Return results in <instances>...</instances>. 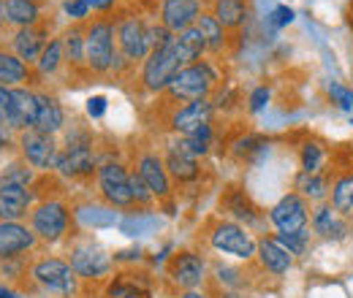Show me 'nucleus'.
Masks as SVG:
<instances>
[{"mask_svg":"<svg viewBox=\"0 0 353 298\" xmlns=\"http://www.w3.org/2000/svg\"><path fill=\"white\" fill-rule=\"evenodd\" d=\"M85 52L88 68L92 74H109L123 60L117 54V22L112 19H92L85 28Z\"/></svg>","mask_w":353,"mask_h":298,"instance_id":"1","label":"nucleus"},{"mask_svg":"<svg viewBox=\"0 0 353 298\" xmlns=\"http://www.w3.org/2000/svg\"><path fill=\"white\" fill-rule=\"evenodd\" d=\"M182 68H185V65H182V60H179V54H176L174 36H172L169 41L155 46V49L147 54V60H144V65H141V82H144V87H147L150 92H166V87L172 85V79H174Z\"/></svg>","mask_w":353,"mask_h":298,"instance_id":"2","label":"nucleus"},{"mask_svg":"<svg viewBox=\"0 0 353 298\" xmlns=\"http://www.w3.org/2000/svg\"><path fill=\"white\" fill-rule=\"evenodd\" d=\"M215 71L207 65V63H193V65H185L172 85L166 87V95L172 100H179V103H193V100H204L212 87H215Z\"/></svg>","mask_w":353,"mask_h":298,"instance_id":"3","label":"nucleus"},{"mask_svg":"<svg viewBox=\"0 0 353 298\" xmlns=\"http://www.w3.org/2000/svg\"><path fill=\"white\" fill-rule=\"evenodd\" d=\"M30 277L44 288L46 293L71 298L79 293V277L71 268V263L60 257H41L30 266Z\"/></svg>","mask_w":353,"mask_h":298,"instance_id":"4","label":"nucleus"},{"mask_svg":"<svg viewBox=\"0 0 353 298\" xmlns=\"http://www.w3.org/2000/svg\"><path fill=\"white\" fill-rule=\"evenodd\" d=\"M210 244H212V250L236 257V260H253L256 250H259V242L250 236V231L234 220H221L212 225Z\"/></svg>","mask_w":353,"mask_h":298,"instance_id":"5","label":"nucleus"},{"mask_svg":"<svg viewBox=\"0 0 353 298\" xmlns=\"http://www.w3.org/2000/svg\"><path fill=\"white\" fill-rule=\"evenodd\" d=\"M68 222H71V212L63 201H44L39 204L33 212H30V228L33 233L41 239V242H60L68 231Z\"/></svg>","mask_w":353,"mask_h":298,"instance_id":"6","label":"nucleus"},{"mask_svg":"<svg viewBox=\"0 0 353 298\" xmlns=\"http://www.w3.org/2000/svg\"><path fill=\"white\" fill-rule=\"evenodd\" d=\"M166 277L179 290H199L207 279V263L193 250H182L166 263Z\"/></svg>","mask_w":353,"mask_h":298,"instance_id":"7","label":"nucleus"},{"mask_svg":"<svg viewBox=\"0 0 353 298\" xmlns=\"http://www.w3.org/2000/svg\"><path fill=\"white\" fill-rule=\"evenodd\" d=\"M98 190H101V195L106 198L109 206H117V209L133 206L131 173L114 160L98 166Z\"/></svg>","mask_w":353,"mask_h":298,"instance_id":"8","label":"nucleus"},{"mask_svg":"<svg viewBox=\"0 0 353 298\" xmlns=\"http://www.w3.org/2000/svg\"><path fill=\"white\" fill-rule=\"evenodd\" d=\"M269 222L277 228V233H296L310 225V206L307 201L296 193H285L272 209H269Z\"/></svg>","mask_w":353,"mask_h":298,"instance_id":"9","label":"nucleus"},{"mask_svg":"<svg viewBox=\"0 0 353 298\" xmlns=\"http://www.w3.org/2000/svg\"><path fill=\"white\" fill-rule=\"evenodd\" d=\"M117 52L125 63H144L147 54H150V43H147V25L133 17L125 14L120 22H117Z\"/></svg>","mask_w":353,"mask_h":298,"instance_id":"10","label":"nucleus"},{"mask_svg":"<svg viewBox=\"0 0 353 298\" xmlns=\"http://www.w3.org/2000/svg\"><path fill=\"white\" fill-rule=\"evenodd\" d=\"M112 266H114L112 255L92 242H82L71 250V268L77 271L79 279H103L109 277Z\"/></svg>","mask_w":353,"mask_h":298,"instance_id":"11","label":"nucleus"},{"mask_svg":"<svg viewBox=\"0 0 353 298\" xmlns=\"http://www.w3.org/2000/svg\"><path fill=\"white\" fill-rule=\"evenodd\" d=\"M19 147H22V155H25V160H28L30 169H36V171L54 169L57 155H60L54 136H46V133H41V130H36V128L22 130Z\"/></svg>","mask_w":353,"mask_h":298,"instance_id":"12","label":"nucleus"},{"mask_svg":"<svg viewBox=\"0 0 353 298\" xmlns=\"http://www.w3.org/2000/svg\"><path fill=\"white\" fill-rule=\"evenodd\" d=\"M201 17V0H163L161 3V25L176 36L196 25Z\"/></svg>","mask_w":353,"mask_h":298,"instance_id":"13","label":"nucleus"},{"mask_svg":"<svg viewBox=\"0 0 353 298\" xmlns=\"http://www.w3.org/2000/svg\"><path fill=\"white\" fill-rule=\"evenodd\" d=\"M33 193L28 184L0 182V222H19L30 212Z\"/></svg>","mask_w":353,"mask_h":298,"instance_id":"14","label":"nucleus"},{"mask_svg":"<svg viewBox=\"0 0 353 298\" xmlns=\"http://www.w3.org/2000/svg\"><path fill=\"white\" fill-rule=\"evenodd\" d=\"M212 111L215 106L210 103V98L204 100H193V103H182L172 117V128L179 133V136H190L204 125H212Z\"/></svg>","mask_w":353,"mask_h":298,"instance_id":"15","label":"nucleus"},{"mask_svg":"<svg viewBox=\"0 0 353 298\" xmlns=\"http://www.w3.org/2000/svg\"><path fill=\"white\" fill-rule=\"evenodd\" d=\"M36 239L39 236L33 233V228H28L22 222H0V260H11V257L33 250Z\"/></svg>","mask_w":353,"mask_h":298,"instance_id":"16","label":"nucleus"},{"mask_svg":"<svg viewBox=\"0 0 353 298\" xmlns=\"http://www.w3.org/2000/svg\"><path fill=\"white\" fill-rule=\"evenodd\" d=\"M95 169V152L90 144H68L65 152L57 155V163L54 171L68 176V179H79V176H88Z\"/></svg>","mask_w":353,"mask_h":298,"instance_id":"17","label":"nucleus"},{"mask_svg":"<svg viewBox=\"0 0 353 298\" xmlns=\"http://www.w3.org/2000/svg\"><path fill=\"white\" fill-rule=\"evenodd\" d=\"M39 114V92L25 89V87H11V120L8 128L30 130L36 125Z\"/></svg>","mask_w":353,"mask_h":298,"instance_id":"18","label":"nucleus"},{"mask_svg":"<svg viewBox=\"0 0 353 298\" xmlns=\"http://www.w3.org/2000/svg\"><path fill=\"white\" fill-rule=\"evenodd\" d=\"M136 173L144 179V184L152 190L155 198H166V195H169V190H172V176H169V171H166L163 158H158V155H152V152L141 155L139 163H136Z\"/></svg>","mask_w":353,"mask_h":298,"instance_id":"19","label":"nucleus"},{"mask_svg":"<svg viewBox=\"0 0 353 298\" xmlns=\"http://www.w3.org/2000/svg\"><path fill=\"white\" fill-rule=\"evenodd\" d=\"M11 43H14V54H17L25 65L39 63L41 52H44L46 43H49V30L41 28V25L22 28V30H17V36H14V41Z\"/></svg>","mask_w":353,"mask_h":298,"instance_id":"20","label":"nucleus"},{"mask_svg":"<svg viewBox=\"0 0 353 298\" xmlns=\"http://www.w3.org/2000/svg\"><path fill=\"white\" fill-rule=\"evenodd\" d=\"M256 257L261 263V268L269 271L272 277H285L294 266V255L274 239V236H266L259 242V250H256Z\"/></svg>","mask_w":353,"mask_h":298,"instance_id":"21","label":"nucleus"},{"mask_svg":"<svg viewBox=\"0 0 353 298\" xmlns=\"http://www.w3.org/2000/svg\"><path fill=\"white\" fill-rule=\"evenodd\" d=\"M310 225L318 236L329 242H340L348 236V217H340L332 204H318V209L310 214Z\"/></svg>","mask_w":353,"mask_h":298,"instance_id":"22","label":"nucleus"},{"mask_svg":"<svg viewBox=\"0 0 353 298\" xmlns=\"http://www.w3.org/2000/svg\"><path fill=\"white\" fill-rule=\"evenodd\" d=\"M294 193L302 195L307 204H326L329 193H332V182L329 176L321 173H310V171H296L294 176Z\"/></svg>","mask_w":353,"mask_h":298,"instance_id":"23","label":"nucleus"},{"mask_svg":"<svg viewBox=\"0 0 353 298\" xmlns=\"http://www.w3.org/2000/svg\"><path fill=\"white\" fill-rule=\"evenodd\" d=\"M221 209H225V214H231L234 222H245V228L256 225L261 220V214L256 209V204L250 201V195L245 190H239V187H228L225 198L221 201Z\"/></svg>","mask_w":353,"mask_h":298,"instance_id":"24","label":"nucleus"},{"mask_svg":"<svg viewBox=\"0 0 353 298\" xmlns=\"http://www.w3.org/2000/svg\"><path fill=\"white\" fill-rule=\"evenodd\" d=\"M163 163H166L169 176H174L176 182H193V179L199 176V158L188 155V152H185V149H182L176 141L169 147V149H166Z\"/></svg>","mask_w":353,"mask_h":298,"instance_id":"25","label":"nucleus"},{"mask_svg":"<svg viewBox=\"0 0 353 298\" xmlns=\"http://www.w3.org/2000/svg\"><path fill=\"white\" fill-rule=\"evenodd\" d=\"M63 123H65V114H63L60 100L52 95H39V114H36L33 128L46 133V136H54L63 130Z\"/></svg>","mask_w":353,"mask_h":298,"instance_id":"26","label":"nucleus"},{"mask_svg":"<svg viewBox=\"0 0 353 298\" xmlns=\"http://www.w3.org/2000/svg\"><path fill=\"white\" fill-rule=\"evenodd\" d=\"M39 17H41V8L36 0H3V19L17 30L36 25Z\"/></svg>","mask_w":353,"mask_h":298,"instance_id":"27","label":"nucleus"},{"mask_svg":"<svg viewBox=\"0 0 353 298\" xmlns=\"http://www.w3.org/2000/svg\"><path fill=\"white\" fill-rule=\"evenodd\" d=\"M106 298H150V282L144 274H117L106 288Z\"/></svg>","mask_w":353,"mask_h":298,"instance_id":"28","label":"nucleus"},{"mask_svg":"<svg viewBox=\"0 0 353 298\" xmlns=\"http://www.w3.org/2000/svg\"><path fill=\"white\" fill-rule=\"evenodd\" d=\"M174 49H176V54H179V60H182V65H193V63H201V54L207 52V43H204L201 30L193 25V28L176 33Z\"/></svg>","mask_w":353,"mask_h":298,"instance_id":"29","label":"nucleus"},{"mask_svg":"<svg viewBox=\"0 0 353 298\" xmlns=\"http://www.w3.org/2000/svg\"><path fill=\"white\" fill-rule=\"evenodd\" d=\"M63 54H65V63L71 68H82L88 65V52H85V28L79 25H71L65 33H63Z\"/></svg>","mask_w":353,"mask_h":298,"instance_id":"30","label":"nucleus"},{"mask_svg":"<svg viewBox=\"0 0 353 298\" xmlns=\"http://www.w3.org/2000/svg\"><path fill=\"white\" fill-rule=\"evenodd\" d=\"M329 204L334 206V212L340 217H353V171L340 173L332 182V193H329Z\"/></svg>","mask_w":353,"mask_h":298,"instance_id":"31","label":"nucleus"},{"mask_svg":"<svg viewBox=\"0 0 353 298\" xmlns=\"http://www.w3.org/2000/svg\"><path fill=\"white\" fill-rule=\"evenodd\" d=\"M212 17L221 22L225 30H236L248 19V6H245V0H215Z\"/></svg>","mask_w":353,"mask_h":298,"instance_id":"32","label":"nucleus"},{"mask_svg":"<svg viewBox=\"0 0 353 298\" xmlns=\"http://www.w3.org/2000/svg\"><path fill=\"white\" fill-rule=\"evenodd\" d=\"M196 28H199V30H201V36H204L207 52L218 54V52L225 49V28H223L212 14H201V17L196 19Z\"/></svg>","mask_w":353,"mask_h":298,"instance_id":"33","label":"nucleus"},{"mask_svg":"<svg viewBox=\"0 0 353 298\" xmlns=\"http://www.w3.org/2000/svg\"><path fill=\"white\" fill-rule=\"evenodd\" d=\"M25 79H28V65L11 52H0V85L11 87Z\"/></svg>","mask_w":353,"mask_h":298,"instance_id":"34","label":"nucleus"},{"mask_svg":"<svg viewBox=\"0 0 353 298\" xmlns=\"http://www.w3.org/2000/svg\"><path fill=\"white\" fill-rule=\"evenodd\" d=\"M299 166L302 171H310V173H321L323 166H326V149L321 141H305L299 147Z\"/></svg>","mask_w":353,"mask_h":298,"instance_id":"35","label":"nucleus"},{"mask_svg":"<svg viewBox=\"0 0 353 298\" xmlns=\"http://www.w3.org/2000/svg\"><path fill=\"white\" fill-rule=\"evenodd\" d=\"M63 63H65L63 41H60V39H54V41L46 43V49L41 52V57H39V63H36V71H39L41 76H52Z\"/></svg>","mask_w":353,"mask_h":298,"instance_id":"36","label":"nucleus"},{"mask_svg":"<svg viewBox=\"0 0 353 298\" xmlns=\"http://www.w3.org/2000/svg\"><path fill=\"white\" fill-rule=\"evenodd\" d=\"M274 239L291 253V255H305L310 247V233L305 231H296V233H274Z\"/></svg>","mask_w":353,"mask_h":298,"instance_id":"37","label":"nucleus"},{"mask_svg":"<svg viewBox=\"0 0 353 298\" xmlns=\"http://www.w3.org/2000/svg\"><path fill=\"white\" fill-rule=\"evenodd\" d=\"M131 195H133V204H139V206H147V204L155 201L152 190L144 184V179L139 173H131Z\"/></svg>","mask_w":353,"mask_h":298,"instance_id":"38","label":"nucleus"},{"mask_svg":"<svg viewBox=\"0 0 353 298\" xmlns=\"http://www.w3.org/2000/svg\"><path fill=\"white\" fill-rule=\"evenodd\" d=\"M215 274H218V282H221L225 290H239L242 288V274L236 271V268H228V266H218L215 268Z\"/></svg>","mask_w":353,"mask_h":298,"instance_id":"39","label":"nucleus"},{"mask_svg":"<svg viewBox=\"0 0 353 298\" xmlns=\"http://www.w3.org/2000/svg\"><path fill=\"white\" fill-rule=\"evenodd\" d=\"M329 98L340 106V109H345V111H353V89H348V87L337 85V82H332V87H329Z\"/></svg>","mask_w":353,"mask_h":298,"instance_id":"40","label":"nucleus"},{"mask_svg":"<svg viewBox=\"0 0 353 298\" xmlns=\"http://www.w3.org/2000/svg\"><path fill=\"white\" fill-rule=\"evenodd\" d=\"M0 182H14V184H28L33 182V169H25V166H11L0 176Z\"/></svg>","mask_w":353,"mask_h":298,"instance_id":"41","label":"nucleus"},{"mask_svg":"<svg viewBox=\"0 0 353 298\" xmlns=\"http://www.w3.org/2000/svg\"><path fill=\"white\" fill-rule=\"evenodd\" d=\"M269 87H256L253 92H250V98H248V109L250 111H261L266 103H269Z\"/></svg>","mask_w":353,"mask_h":298,"instance_id":"42","label":"nucleus"},{"mask_svg":"<svg viewBox=\"0 0 353 298\" xmlns=\"http://www.w3.org/2000/svg\"><path fill=\"white\" fill-rule=\"evenodd\" d=\"M8 120H11V87L0 85V125L8 128Z\"/></svg>","mask_w":353,"mask_h":298,"instance_id":"43","label":"nucleus"},{"mask_svg":"<svg viewBox=\"0 0 353 298\" xmlns=\"http://www.w3.org/2000/svg\"><path fill=\"white\" fill-rule=\"evenodd\" d=\"M269 22H272V28H285V25H291V22H294V11H291L288 6H277V8L272 11Z\"/></svg>","mask_w":353,"mask_h":298,"instance_id":"44","label":"nucleus"},{"mask_svg":"<svg viewBox=\"0 0 353 298\" xmlns=\"http://www.w3.org/2000/svg\"><path fill=\"white\" fill-rule=\"evenodd\" d=\"M65 14H68L71 19H77V22H82L85 17H90L88 0H68V3H65Z\"/></svg>","mask_w":353,"mask_h":298,"instance_id":"45","label":"nucleus"},{"mask_svg":"<svg viewBox=\"0 0 353 298\" xmlns=\"http://www.w3.org/2000/svg\"><path fill=\"white\" fill-rule=\"evenodd\" d=\"M103 111H106V98H101V95H95V98H90L88 100V114L90 117H103Z\"/></svg>","mask_w":353,"mask_h":298,"instance_id":"46","label":"nucleus"},{"mask_svg":"<svg viewBox=\"0 0 353 298\" xmlns=\"http://www.w3.org/2000/svg\"><path fill=\"white\" fill-rule=\"evenodd\" d=\"M90 11H109L114 6V0H88Z\"/></svg>","mask_w":353,"mask_h":298,"instance_id":"47","label":"nucleus"},{"mask_svg":"<svg viewBox=\"0 0 353 298\" xmlns=\"http://www.w3.org/2000/svg\"><path fill=\"white\" fill-rule=\"evenodd\" d=\"M179 298H210V296H207L204 290H182Z\"/></svg>","mask_w":353,"mask_h":298,"instance_id":"48","label":"nucleus"},{"mask_svg":"<svg viewBox=\"0 0 353 298\" xmlns=\"http://www.w3.org/2000/svg\"><path fill=\"white\" fill-rule=\"evenodd\" d=\"M221 298H242V296H239V293H236V290H223V293H221Z\"/></svg>","mask_w":353,"mask_h":298,"instance_id":"49","label":"nucleus"},{"mask_svg":"<svg viewBox=\"0 0 353 298\" xmlns=\"http://www.w3.org/2000/svg\"><path fill=\"white\" fill-rule=\"evenodd\" d=\"M0 298H17L11 290H6V288H0Z\"/></svg>","mask_w":353,"mask_h":298,"instance_id":"50","label":"nucleus"},{"mask_svg":"<svg viewBox=\"0 0 353 298\" xmlns=\"http://www.w3.org/2000/svg\"><path fill=\"white\" fill-rule=\"evenodd\" d=\"M0 17H3V0H0Z\"/></svg>","mask_w":353,"mask_h":298,"instance_id":"51","label":"nucleus"},{"mask_svg":"<svg viewBox=\"0 0 353 298\" xmlns=\"http://www.w3.org/2000/svg\"><path fill=\"white\" fill-rule=\"evenodd\" d=\"M351 114H353V111H351Z\"/></svg>","mask_w":353,"mask_h":298,"instance_id":"52","label":"nucleus"}]
</instances>
